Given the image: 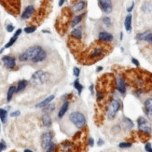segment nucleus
Listing matches in <instances>:
<instances>
[{
    "label": "nucleus",
    "mask_w": 152,
    "mask_h": 152,
    "mask_svg": "<svg viewBox=\"0 0 152 152\" xmlns=\"http://www.w3.org/2000/svg\"><path fill=\"white\" fill-rule=\"evenodd\" d=\"M126 78L130 85L136 88L139 93L150 90L152 88V75L145 71L131 70L126 73Z\"/></svg>",
    "instance_id": "nucleus-1"
},
{
    "label": "nucleus",
    "mask_w": 152,
    "mask_h": 152,
    "mask_svg": "<svg viewBox=\"0 0 152 152\" xmlns=\"http://www.w3.org/2000/svg\"><path fill=\"white\" fill-rule=\"evenodd\" d=\"M107 50L108 49L105 47V45H97L95 47L93 46L87 52L86 55L83 57L84 61H82V63L83 64H92L104 57L106 54Z\"/></svg>",
    "instance_id": "nucleus-2"
},
{
    "label": "nucleus",
    "mask_w": 152,
    "mask_h": 152,
    "mask_svg": "<svg viewBox=\"0 0 152 152\" xmlns=\"http://www.w3.org/2000/svg\"><path fill=\"white\" fill-rule=\"evenodd\" d=\"M41 49H42V48L39 46L30 47L29 49H27L24 52H23L20 56H19V60L21 62H24V61H27L28 59H33L37 55V53H39Z\"/></svg>",
    "instance_id": "nucleus-3"
},
{
    "label": "nucleus",
    "mask_w": 152,
    "mask_h": 152,
    "mask_svg": "<svg viewBox=\"0 0 152 152\" xmlns=\"http://www.w3.org/2000/svg\"><path fill=\"white\" fill-rule=\"evenodd\" d=\"M1 4L12 14L16 15L20 10V0H0Z\"/></svg>",
    "instance_id": "nucleus-4"
},
{
    "label": "nucleus",
    "mask_w": 152,
    "mask_h": 152,
    "mask_svg": "<svg viewBox=\"0 0 152 152\" xmlns=\"http://www.w3.org/2000/svg\"><path fill=\"white\" fill-rule=\"evenodd\" d=\"M49 79V75L48 73L44 71H36L31 79V83L35 86L37 85H42L44 83H46Z\"/></svg>",
    "instance_id": "nucleus-5"
},
{
    "label": "nucleus",
    "mask_w": 152,
    "mask_h": 152,
    "mask_svg": "<svg viewBox=\"0 0 152 152\" xmlns=\"http://www.w3.org/2000/svg\"><path fill=\"white\" fill-rule=\"evenodd\" d=\"M69 119L75 124L76 127L78 128H83L86 124L85 116L80 112H73L70 117H69Z\"/></svg>",
    "instance_id": "nucleus-6"
},
{
    "label": "nucleus",
    "mask_w": 152,
    "mask_h": 152,
    "mask_svg": "<svg viewBox=\"0 0 152 152\" xmlns=\"http://www.w3.org/2000/svg\"><path fill=\"white\" fill-rule=\"evenodd\" d=\"M120 107V102L119 100L117 99V98H113L110 102V105L108 107V109H107V116H108L109 119H114L116 116L117 112L119 111Z\"/></svg>",
    "instance_id": "nucleus-7"
},
{
    "label": "nucleus",
    "mask_w": 152,
    "mask_h": 152,
    "mask_svg": "<svg viewBox=\"0 0 152 152\" xmlns=\"http://www.w3.org/2000/svg\"><path fill=\"white\" fill-rule=\"evenodd\" d=\"M137 124H138V129L141 132H145V134H148V135L151 134V126L145 118L143 117L139 118L137 120Z\"/></svg>",
    "instance_id": "nucleus-8"
},
{
    "label": "nucleus",
    "mask_w": 152,
    "mask_h": 152,
    "mask_svg": "<svg viewBox=\"0 0 152 152\" xmlns=\"http://www.w3.org/2000/svg\"><path fill=\"white\" fill-rule=\"evenodd\" d=\"M68 11V9H66L65 10H64L62 12V16H61V18L59 19V21H58V30L60 31L61 29H64L65 31V25L66 24V23H67V21L69 20V18H70V16H71V13L70 12H67Z\"/></svg>",
    "instance_id": "nucleus-9"
},
{
    "label": "nucleus",
    "mask_w": 152,
    "mask_h": 152,
    "mask_svg": "<svg viewBox=\"0 0 152 152\" xmlns=\"http://www.w3.org/2000/svg\"><path fill=\"white\" fill-rule=\"evenodd\" d=\"M99 7L105 13H110L112 11V1L111 0H99Z\"/></svg>",
    "instance_id": "nucleus-10"
},
{
    "label": "nucleus",
    "mask_w": 152,
    "mask_h": 152,
    "mask_svg": "<svg viewBox=\"0 0 152 152\" xmlns=\"http://www.w3.org/2000/svg\"><path fill=\"white\" fill-rule=\"evenodd\" d=\"M52 135L50 132H44L41 136V145L42 148L47 150L48 147L49 145V144L52 143Z\"/></svg>",
    "instance_id": "nucleus-11"
},
{
    "label": "nucleus",
    "mask_w": 152,
    "mask_h": 152,
    "mask_svg": "<svg viewBox=\"0 0 152 152\" xmlns=\"http://www.w3.org/2000/svg\"><path fill=\"white\" fill-rule=\"evenodd\" d=\"M2 61L4 63L5 66L7 68H14L16 66V61L14 57H10V56H5L2 58Z\"/></svg>",
    "instance_id": "nucleus-12"
},
{
    "label": "nucleus",
    "mask_w": 152,
    "mask_h": 152,
    "mask_svg": "<svg viewBox=\"0 0 152 152\" xmlns=\"http://www.w3.org/2000/svg\"><path fill=\"white\" fill-rule=\"evenodd\" d=\"M117 89L118 91L124 94L126 92V84H125V79L122 77H119L117 79Z\"/></svg>",
    "instance_id": "nucleus-13"
},
{
    "label": "nucleus",
    "mask_w": 152,
    "mask_h": 152,
    "mask_svg": "<svg viewBox=\"0 0 152 152\" xmlns=\"http://www.w3.org/2000/svg\"><path fill=\"white\" fill-rule=\"evenodd\" d=\"M145 114H147L148 118L150 120H152V98H149L145 101Z\"/></svg>",
    "instance_id": "nucleus-14"
},
{
    "label": "nucleus",
    "mask_w": 152,
    "mask_h": 152,
    "mask_svg": "<svg viewBox=\"0 0 152 152\" xmlns=\"http://www.w3.org/2000/svg\"><path fill=\"white\" fill-rule=\"evenodd\" d=\"M99 40L102 42H111L113 40V36L107 32H100Z\"/></svg>",
    "instance_id": "nucleus-15"
},
{
    "label": "nucleus",
    "mask_w": 152,
    "mask_h": 152,
    "mask_svg": "<svg viewBox=\"0 0 152 152\" xmlns=\"http://www.w3.org/2000/svg\"><path fill=\"white\" fill-rule=\"evenodd\" d=\"M137 39L140 40H145V41L152 44V33L148 31V32H145L143 34H139V35H137Z\"/></svg>",
    "instance_id": "nucleus-16"
},
{
    "label": "nucleus",
    "mask_w": 152,
    "mask_h": 152,
    "mask_svg": "<svg viewBox=\"0 0 152 152\" xmlns=\"http://www.w3.org/2000/svg\"><path fill=\"white\" fill-rule=\"evenodd\" d=\"M34 11H35V9H34L33 6H28V7L24 9L23 13L22 14V19H23V20H26V19L30 18L31 16L33 15Z\"/></svg>",
    "instance_id": "nucleus-17"
},
{
    "label": "nucleus",
    "mask_w": 152,
    "mask_h": 152,
    "mask_svg": "<svg viewBox=\"0 0 152 152\" xmlns=\"http://www.w3.org/2000/svg\"><path fill=\"white\" fill-rule=\"evenodd\" d=\"M74 148H75V145L72 143L66 141V142H64L61 144L59 150L60 151H72V150H74Z\"/></svg>",
    "instance_id": "nucleus-18"
},
{
    "label": "nucleus",
    "mask_w": 152,
    "mask_h": 152,
    "mask_svg": "<svg viewBox=\"0 0 152 152\" xmlns=\"http://www.w3.org/2000/svg\"><path fill=\"white\" fill-rule=\"evenodd\" d=\"M46 57H47V53H46V52L44 49H41L40 52L37 53V55L35 57V58H33L32 59V61L34 62V63H39V62H42V61H44L46 59Z\"/></svg>",
    "instance_id": "nucleus-19"
},
{
    "label": "nucleus",
    "mask_w": 152,
    "mask_h": 152,
    "mask_svg": "<svg viewBox=\"0 0 152 152\" xmlns=\"http://www.w3.org/2000/svg\"><path fill=\"white\" fill-rule=\"evenodd\" d=\"M21 33H22V29H18V31L14 34V36L11 37L10 40L8 42L7 45L5 46V48H9V47H11L12 45H13V44L16 42V40H17V39H18V36L21 35Z\"/></svg>",
    "instance_id": "nucleus-20"
},
{
    "label": "nucleus",
    "mask_w": 152,
    "mask_h": 152,
    "mask_svg": "<svg viewBox=\"0 0 152 152\" xmlns=\"http://www.w3.org/2000/svg\"><path fill=\"white\" fill-rule=\"evenodd\" d=\"M68 107H69V102H65L64 104H63L62 107L59 110V113H58V118L59 119H62L63 117L65 116V114L68 110Z\"/></svg>",
    "instance_id": "nucleus-21"
},
{
    "label": "nucleus",
    "mask_w": 152,
    "mask_h": 152,
    "mask_svg": "<svg viewBox=\"0 0 152 152\" xmlns=\"http://www.w3.org/2000/svg\"><path fill=\"white\" fill-rule=\"evenodd\" d=\"M86 6H87V2H86V1H79V2H78L77 4H75V5H74V7H73V11L77 12V11L82 10L83 9H85Z\"/></svg>",
    "instance_id": "nucleus-22"
},
{
    "label": "nucleus",
    "mask_w": 152,
    "mask_h": 152,
    "mask_svg": "<svg viewBox=\"0 0 152 152\" xmlns=\"http://www.w3.org/2000/svg\"><path fill=\"white\" fill-rule=\"evenodd\" d=\"M53 99H54V95H50L48 98H46L45 100H43L42 102H40L39 104H37L36 105V107H45L49 104H50V102H52Z\"/></svg>",
    "instance_id": "nucleus-23"
},
{
    "label": "nucleus",
    "mask_w": 152,
    "mask_h": 152,
    "mask_svg": "<svg viewBox=\"0 0 152 152\" xmlns=\"http://www.w3.org/2000/svg\"><path fill=\"white\" fill-rule=\"evenodd\" d=\"M124 26L127 32H131V30H132V15L131 14H129L126 17L125 22H124Z\"/></svg>",
    "instance_id": "nucleus-24"
},
{
    "label": "nucleus",
    "mask_w": 152,
    "mask_h": 152,
    "mask_svg": "<svg viewBox=\"0 0 152 152\" xmlns=\"http://www.w3.org/2000/svg\"><path fill=\"white\" fill-rule=\"evenodd\" d=\"M71 36L76 39H81V36H82V32H81V29L79 27L78 28H75L72 32H71Z\"/></svg>",
    "instance_id": "nucleus-25"
},
{
    "label": "nucleus",
    "mask_w": 152,
    "mask_h": 152,
    "mask_svg": "<svg viewBox=\"0 0 152 152\" xmlns=\"http://www.w3.org/2000/svg\"><path fill=\"white\" fill-rule=\"evenodd\" d=\"M42 124L45 126V127H49L52 125V119L49 115H44L42 117Z\"/></svg>",
    "instance_id": "nucleus-26"
},
{
    "label": "nucleus",
    "mask_w": 152,
    "mask_h": 152,
    "mask_svg": "<svg viewBox=\"0 0 152 152\" xmlns=\"http://www.w3.org/2000/svg\"><path fill=\"white\" fill-rule=\"evenodd\" d=\"M84 15H85V13H83V14H80V15H78V16H76L73 20L71 21V23H70V25L72 27H74V26H76L78 23H79V22L82 20V18L84 17Z\"/></svg>",
    "instance_id": "nucleus-27"
},
{
    "label": "nucleus",
    "mask_w": 152,
    "mask_h": 152,
    "mask_svg": "<svg viewBox=\"0 0 152 152\" xmlns=\"http://www.w3.org/2000/svg\"><path fill=\"white\" fill-rule=\"evenodd\" d=\"M27 85V81L26 80H21V81H19V83H18V88L16 89V92H22L23 91L25 87H26Z\"/></svg>",
    "instance_id": "nucleus-28"
},
{
    "label": "nucleus",
    "mask_w": 152,
    "mask_h": 152,
    "mask_svg": "<svg viewBox=\"0 0 152 152\" xmlns=\"http://www.w3.org/2000/svg\"><path fill=\"white\" fill-rule=\"evenodd\" d=\"M7 117H8V112L7 110L0 108V119H1V121L3 123H5L7 121Z\"/></svg>",
    "instance_id": "nucleus-29"
},
{
    "label": "nucleus",
    "mask_w": 152,
    "mask_h": 152,
    "mask_svg": "<svg viewBox=\"0 0 152 152\" xmlns=\"http://www.w3.org/2000/svg\"><path fill=\"white\" fill-rule=\"evenodd\" d=\"M15 92H16V88H15L14 86L9 87V92H8V97H7L8 102H10V100L12 99V96H13V94H14Z\"/></svg>",
    "instance_id": "nucleus-30"
},
{
    "label": "nucleus",
    "mask_w": 152,
    "mask_h": 152,
    "mask_svg": "<svg viewBox=\"0 0 152 152\" xmlns=\"http://www.w3.org/2000/svg\"><path fill=\"white\" fill-rule=\"evenodd\" d=\"M123 124L125 126V128H127V129H132V126H134V123H132V120L127 118L123 119Z\"/></svg>",
    "instance_id": "nucleus-31"
},
{
    "label": "nucleus",
    "mask_w": 152,
    "mask_h": 152,
    "mask_svg": "<svg viewBox=\"0 0 152 152\" xmlns=\"http://www.w3.org/2000/svg\"><path fill=\"white\" fill-rule=\"evenodd\" d=\"M74 87L78 90L79 94H80L81 92H82V89H83V86H82V85L79 83V81L78 79H76V80H75V82H74Z\"/></svg>",
    "instance_id": "nucleus-32"
},
{
    "label": "nucleus",
    "mask_w": 152,
    "mask_h": 152,
    "mask_svg": "<svg viewBox=\"0 0 152 152\" xmlns=\"http://www.w3.org/2000/svg\"><path fill=\"white\" fill-rule=\"evenodd\" d=\"M143 10L145 11V12H149V11H151L152 10V5L151 4H149V3H145L144 6H143Z\"/></svg>",
    "instance_id": "nucleus-33"
},
{
    "label": "nucleus",
    "mask_w": 152,
    "mask_h": 152,
    "mask_svg": "<svg viewBox=\"0 0 152 152\" xmlns=\"http://www.w3.org/2000/svg\"><path fill=\"white\" fill-rule=\"evenodd\" d=\"M103 23H104V24L105 25V26H107V27H109V26H111V25H112L111 20H110V18H108V17H105L103 19Z\"/></svg>",
    "instance_id": "nucleus-34"
},
{
    "label": "nucleus",
    "mask_w": 152,
    "mask_h": 152,
    "mask_svg": "<svg viewBox=\"0 0 152 152\" xmlns=\"http://www.w3.org/2000/svg\"><path fill=\"white\" fill-rule=\"evenodd\" d=\"M36 31V26H28L24 29V32L26 33V34H31V33H33Z\"/></svg>",
    "instance_id": "nucleus-35"
},
{
    "label": "nucleus",
    "mask_w": 152,
    "mask_h": 152,
    "mask_svg": "<svg viewBox=\"0 0 152 152\" xmlns=\"http://www.w3.org/2000/svg\"><path fill=\"white\" fill-rule=\"evenodd\" d=\"M119 147L120 148H128L132 147V143H120L119 145Z\"/></svg>",
    "instance_id": "nucleus-36"
},
{
    "label": "nucleus",
    "mask_w": 152,
    "mask_h": 152,
    "mask_svg": "<svg viewBox=\"0 0 152 152\" xmlns=\"http://www.w3.org/2000/svg\"><path fill=\"white\" fill-rule=\"evenodd\" d=\"M55 148H56V145L54 144V143H50L49 144V145L48 147V148H47V151L48 152H50V151H53V150H55Z\"/></svg>",
    "instance_id": "nucleus-37"
},
{
    "label": "nucleus",
    "mask_w": 152,
    "mask_h": 152,
    "mask_svg": "<svg viewBox=\"0 0 152 152\" xmlns=\"http://www.w3.org/2000/svg\"><path fill=\"white\" fill-rule=\"evenodd\" d=\"M73 72H74V75L76 76V77H79V74H80V70H79V68L78 67H75L73 69Z\"/></svg>",
    "instance_id": "nucleus-38"
},
{
    "label": "nucleus",
    "mask_w": 152,
    "mask_h": 152,
    "mask_svg": "<svg viewBox=\"0 0 152 152\" xmlns=\"http://www.w3.org/2000/svg\"><path fill=\"white\" fill-rule=\"evenodd\" d=\"M6 148H7V145H6V143H5L4 141H1V142H0V151L5 150Z\"/></svg>",
    "instance_id": "nucleus-39"
},
{
    "label": "nucleus",
    "mask_w": 152,
    "mask_h": 152,
    "mask_svg": "<svg viewBox=\"0 0 152 152\" xmlns=\"http://www.w3.org/2000/svg\"><path fill=\"white\" fill-rule=\"evenodd\" d=\"M145 151L152 152V148H151V145H150V143H147V144H145Z\"/></svg>",
    "instance_id": "nucleus-40"
},
{
    "label": "nucleus",
    "mask_w": 152,
    "mask_h": 152,
    "mask_svg": "<svg viewBox=\"0 0 152 152\" xmlns=\"http://www.w3.org/2000/svg\"><path fill=\"white\" fill-rule=\"evenodd\" d=\"M13 29H14V26H13V25H12V24L8 25V27H7L8 32H12V31H13Z\"/></svg>",
    "instance_id": "nucleus-41"
},
{
    "label": "nucleus",
    "mask_w": 152,
    "mask_h": 152,
    "mask_svg": "<svg viewBox=\"0 0 152 152\" xmlns=\"http://www.w3.org/2000/svg\"><path fill=\"white\" fill-rule=\"evenodd\" d=\"M10 116L11 117H18V116H20V111H15L13 113H11Z\"/></svg>",
    "instance_id": "nucleus-42"
},
{
    "label": "nucleus",
    "mask_w": 152,
    "mask_h": 152,
    "mask_svg": "<svg viewBox=\"0 0 152 152\" xmlns=\"http://www.w3.org/2000/svg\"><path fill=\"white\" fill-rule=\"evenodd\" d=\"M132 64H135L136 66H139V65H140V64H139V62H138L136 59H135V58H132Z\"/></svg>",
    "instance_id": "nucleus-43"
},
{
    "label": "nucleus",
    "mask_w": 152,
    "mask_h": 152,
    "mask_svg": "<svg viewBox=\"0 0 152 152\" xmlns=\"http://www.w3.org/2000/svg\"><path fill=\"white\" fill-rule=\"evenodd\" d=\"M53 109H54V105L49 106V105H47V107H46V109H45V110H48V111L49 110V111H50V110H53Z\"/></svg>",
    "instance_id": "nucleus-44"
},
{
    "label": "nucleus",
    "mask_w": 152,
    "mask_h": 152,
    "mask_svg": "<svg viewBox=\"0 0 152 152\" xmlns=\"http://www.w3.org/2000/svg\"><path fill=\"white\" fill-rule=\"evenodd\" d=\"M89 145L90 147H93V140L92 138H89Z\"/></svg>",
    "instance_id": "nucleus-45"
},
{
    "label": "nucleus",
    "mask_w": 152,
    "mask_h": 152,
    "mask_svg": "<svg viewBox=\"0 0 152 152\" xmlns=\"http://www.w3.org/2000/svg\"><path fill=\"white\" fill-rule=\"evenodd\" d=\"M134 6H135V3L132 2V6H131V7L128 9V12H131V11L132 10V9H134Z\"/></svg>",
    "instance_id": "nucleus-46"
},
{
    "label": "nucleus",
    "mask_w": 152,
    "mask_h": 152,
    "mask_svg": "<svg viewBox=\"0 0 152 152\" xmlns=\"http://www.w3.org/2000/svg\"><path fill=\"white\" fill-rule=\"evenodd\" d=\"M65 1V0H60V2H59V6H60V7H62V6L64 5Z\"/></svg>",
    "instance_id": "nucleus-47"
},
{
    "label": "nucleus",
    "mask_w": 152,
    "mask_h": 152,
    "mask_svg": "<svg viewBox=\"0 0 152 152\" xmlns=\"http://www.w3.org/2000/svg\"><path fill=\"white\" fill-rule=\"evenodd\" d=\"M103 144H104V141H103V140H101V139H100L99 142H98V145H103Z\"/></svg>",
    "instance_id": "nucleus-48"
},
{
    "label": "nucleus",
    "mask_w": 152,
    "mask_h": 152,
    "mask_svg": "<svg viewBox=\"0 0 152 152\" xmlns=\"http://www.w3.org/2000/svg\"><path fill=\"white\" fill-rule=\"evenodd\" d=\"M90 90H91V92H92V93H93V85H91Z\"/></svg>",
    "instance_id": "nucleus-49"
},
{
    "label": "nucleus",
    "mask_w": 152,
    "mask_h": 152,
    "mask_svg": "<svg viewBox=\"0 0 152 152\" xmlns=\"http://www.w3.org/2000/svg\"><path fill=\"white\" fill-rule=\"evenodd\" d=\"M101 70H103V67H102V66H100V67L97 68V72H99V71H101Z\"/></svg>",
    "instance_id": "nucleus-50"
},
{
    "label": "nucleus",
    "mask_w": 152,
    "mask_h": 152,
    "mask_svg": "<svg viewBox=\"0 0 152 152\" xmlns=\"http://www.w3.org/2000/svg\"><path fill=\"white\" fill-rule=\"evenodd\" d=\"M24 152H31V150H29V149H25Z\"/></svg>",
    "instance_id": "nucleus-51"
}]
</instances>
